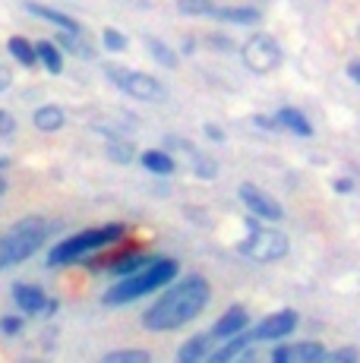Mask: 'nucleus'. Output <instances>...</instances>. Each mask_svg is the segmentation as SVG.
Returning <instances> with one entry per match:
<instances>
[{
  "instance_id": "nucleus-1",
  "label": "nucleus",
  "mask_w": 360,
  "mask_h": 363,
  "mask_svg": "<svg viewBox=\"0 0 360 363\" xmlns=\"http://www.w3.org/2000/svg\"><path fill=\"white\" fill-rule=\"evenodd\" d=\"M209 300H212V284L203 275L177 278L142 313V325L145 332H177L184 325H190L209 306Z\"/></svg>"
},
{
  "instance_id": "nucleus-2",
  "label": "nucleus",
  "mask_w": 360,
  "mask_h": 363,
  "mask_svg": "<svg viewBox=\"0 0 360 363\" xmlns=\"http://www.w3.org/2000/svg\"><path fill=\"white\" fill-rule=\"evenodd\" d=\"M177 272H180L177 259H171V256H158V259L149 262L142 272H136V275L120 278V281L111 284L105 294H101V303L105 306H127L140 297H149V294H155V291L168 288V284L177 278Z\"/></svg>"
},
{
  "instance_id": "nucleus-3",
  "label": "nucleus",
  "mask_w": 360,
  "mask_h": 363,
  "mask_svg": "<svg viewBox=\"0 0 360 363\" xmlns=\"http://www.w3.org/2000/svg\"><path fill=\"white\" fill-rule=\"evenodd\" d=\"M54 234V221L45 215H26L16 225H10L0 234V272L26 262L32 253H38Z\"/></svg>"
},
{
  "instance_id": "nucleus-4",
  "label": "nucleus",
  "mask_w": 360,
  "mask_h": 363,
  "mask_svg": "<svg viewBox=\"0 0 360 363\" xmlns=\"http://www.w3.org/2000/svg\"><path fill=\"white\" fill-rule=\"evenodd\" d=\"M127 237V225L123 221H111V225H99V228H86L79 234H70L57 243V247L47 253V265H73L86 256L99 253L105 247H114L117 240Z\"/></svg>"
},
{
  "instance_id": "nucleus-5",
  "label": "nucleus",
  "mask_w": 360,
  "mask_h": 363,
  "mask_svg": "<svg viewBox=\"0 0 360 363\" xmlns=\"http://www.w3.org/2000/svg\"><path fill=\"white\" fill-rule=\"evenodd\" d=\"M237 250L253 262H279L288 256L291 240L285 237V231H279V228H259L253 221V225L247 228V237L240 240Z\"/></svg>"
},
{
  "instance_id": "nucleus-6",
  "label": "nucleus",
  "mask_w": 360,
  "mask_h": 363,
  "mask_svg": "<svg viewBox=\"0 0 360 363\" xmlns=\"http://www.w3.org/2000/svg\"><path fill=\"white\" fill-rule=\"evenodd\" d=\"M105 76L123 95H130V99H136V101H164L168 99L164 82L155 79V76H149V73H142V69H127L120 64H108Z\"/></svg>"
},
{
  "instance_id": "nucleus-7",
  "label": "nucleus",
  "mask_w": 360,
  "mask_h": 363,
  "mask_svg": "<svg viewBox=\"0 0 360 363\" xmlns=\"http://www.w3.org/2000/svg\"><path fill=\"white\" fill-rule=\"evenodd\" d=\"M240 57H244L247 69H253V73H272V69L281 67V45L272 38V35L266 32H256L250 38L244 41V48H240Z\"/></svg>"
},
{
  "instance_id": "nucleus-8",
  "label": "nucleus",
  "mask_w": 360,
  "mask_h": 363,
  "mask_svg": "<svg viewBox=\"0 0 360 363\" xmlns=\"http://www.w3.org/2000/svg\"><path fill=\"white\" fill-rule=\"evenodd\" d=\"M240 202H244L247 212H250L253 218H259V221H281L285 218L281 202L275 199L272 193L262 190V186H256V184H240Z\"/></svg>"
},
{
  "instance_id": "nucleus-9",
  "label": "nucleus",
  "mask_w": 360,
  "mask_h": 363,
  "mask_svg": "<svg viewBox=\"0 0 360 363\" xmlns=\"http://www.w3.org/2000/svg\"><path fill=\"white\" fill-rule=\"evenodd\" d=\"M297 329V313L294 310H279L272 316L259 319V325L250 332V341H285L291 332Z\"/></svg>"
},
{
  "instance_id": "nucleus-10",
  "label": "nucleus",
  "mask_w": 360,
  "mask_h": 363,
  "mask_svg": "<svg viewBox=\"0 0 360 363\" xmlns=\"http://www.w3.org/2000/svg\"><path fill=\"white\" fill-rule=\"evenodd\" d=\"M322 357H325V347L320 341H294V345L275 347L269 363H320Z\"/></svg>"
},
{
  "instance_id": "nucleus-11",
  "label": "nucleus",
  "mask_w": 360,
  "mask_h": 363,
  "mask_svg": "<svg viewBox=\"0 0 360 363\" xmlns=\"http://www.w3.org/2000/svg\"><path fill=\"white\" fill-rule=\"evenodd\" d=\"M247 329H250V313L244 310V306H227L225 313L215 319V325H212V332H209V338L215 341H231V338H237V335H244Z\"/></svg>"
},
{
  "instance_id": "nucleus-12",
  "label": "nucleus",
  "mask_w": 360,
  "mask_h": 363,
  "mask_svg": "<svg viewBox=\"0 0 360 363\" xmlns=\"http://www.w3.org/2000/svg\"><path fill=\"white\" fill-rule=\"evenodd\" d=\"M13 303L19 306V313H26V316H41L45 313V291L38 288V284H29V281H19L13 284Z\"/></svg>"
},
{
  "instance_id": "nucleus-13",
  "label": "nucleus",
  "mask_w": 360,
  "mask_h": 363,
  "mask_svg": "<svg viewBox=\"0 0 360 363\" xmlns=\"http://www.w3.org/2000/svg\"><path fill=\"white\" fill-rule=\"evenodd\" d=\"M26 13H32V16L45 19V23L57 26L64 35H82V26L76 23V19L70 16V13L57 10V6H47V4H26Z\"/></svg>"
},
{
  "instance_id": "nucleus-14",
  "label": "nucleus",
  "mask_w": 360,
  "mask_h": 363,
  "mask_svg": "<svg viewBox=\"0 0 360 363\" xmlns=\"http://www.w3.org/2000/svg\"><path fill=\"white\" fill-rule=\"evenodd\" d=\"M149 262H155V256L142 253V250H127V253L117 256V259L111 262L108 269H111V275L120 281V278H130V275H136V272H142Z\"/></svg>"
},
{
  "instance_id": "nucleus-15",
  "label": "nucleus",
  "mask_w": 360,
  "mask_h": 363,
  "mask_svg": "<svg viewBox=\"0 0 360 363\" xmlns=\"http://www.w3.org/2000/svg\"><path fill=\"white\" fill-rule=\"evenodd\" d=\"M272 121H275V130H288V133H294V136H313V127H310L307 114H303V111H297V108L275 111Z\"/></svg>"
},
{
  "instance_id": "nucleus-16",
  "label": "nucleus",
  "mask_w": 360,
  "mask_h": 363,
  "mask_svg": "<svg viewBox=\"0 0 360 363\" xmlns=\"http://www.w3.org/2000/svg\"><path fill=\"white\" fill-rule=\"evenodd\" d=\"M212 19L218 23H231V26H253L259 23V10L256 6H215L212 4Z\"/></svg>"
},
{
  "instance_id": "nucleus-17",
  "label": "nucleus",
  "mask_w": 360,
  "mask_h": 363,
  "mask_svg": "<svg viewBox=\"0 0 360 363\" xmlns=\"http://www.w3.org/2000/svg\"><path fill=\"white\" fill-rule=\"evenodd\" d=\"M250 345H253L250 332H244V335H237V338L225 341L221 347H212L209 357H206V363H234L244 351H250Z\"/></svg>"
},
{
  "instance_id": "nucleus-18",
  "label": "nucleus",
  "mask_w": 360,
  "mask_h": 363,
  "mask_svg": "<svg viewBox=\"0 0 360 363\" xmlns=\"http://www.w3.org/2000/svg\"><path fill=\"white\" fill-rule=\"evenodd\" d=\"M209 351H212V338H209V332L193 335L190 341H184V345H180L177 363H206Z\"/></svg>"
},
{
  "instance_id": "nucleus-19",
  "label": "nucleus",
  "mask_w": 360,
  "mask_h": 363,
  "mask_svg": "<svg viewBox=\"0 0 360 363\" xmlns=\"http://www.w3.org/2000/svg\"><path fill=\"white\" fill-rule=\"evenodd\" d=\"M140 162H142L145 171H149V174H158V177H168V174L177 171L174 158H171L164 149H149V152H142Z\"/></svg>"
},
{
  "instance_id": "nucleus-20",
  "label": "nucleus",
  "mask_w": 360,
  "mask_h": 363,
  "mask_svg": "<svg viewBox=\"0 0 360 363\" xmlns=\"http://www.w3.org/2000/svg\"><path fill=\"white\" fill-rule=\"evenodd\" d=\"M32 121H35V127H38L41 133H57V130L67 123V114L57 108V104H41Z\"/></svg>"
},
{
  "instance_id": "nucleus-21",
  "label": "nucleus",
  "mask_w": 360,
  "mask_h": 363,
  "mask_svg": "<svg viewBox=\"0 0 360 363\" xmlns=\"http://www.w3.org/2000/svg\"><path fill=\"white\" fill-rule=\"evenodd\" d=\"M54 48H57V51H70L73 57H82V60H92L95 57L92 45H89L82 35H64V32H60L57 41H54Z\"/></svg>"
},
{
  "instance_id": "nucleus-22",
  "label": "nucleus",
  "mask_w": 360,
  "mask_h": 363,
  "mask_svg": "<svg viewBox=\"0 0 360 363\" xmlns=\"http://www.w3.org/2000/svg\"><path fill=\"white\" fill-rule=\"evenodd\" d=\"M35 60L38 64H45L47 73H60L64 69V54L54 48V41H35Z\"/></svg>"
},
{
  "instance_id": "nucleus-23",
  "label": "nucleus",
  "mask_w": 360,
  "mask_h": 363,
  "mask_svg": "<svg viewBox=\"0 0 360 363\" xmlns=\"http://www.w3.org/2000/svg\"><path fill=\"white\" fill-rule=\"evenodd\" d=\"M6 51H10V57L16 60V64H23V67H35L38 64L35 48H32V41L23 38V35H13V38L6 41Z\"/></svg>"
},
{
  "instance_id": "nucleus-24",
  "label": "nucleus",
  "mask_w": 360,
  "mask_h": 363,
  "mask_svg": "<svg viewBox=\"0 0 360 363\" xmlns=\"http://www.w3.org/2000/svg\"><path fill=\"white\" fill-rule=\"evenodd\" d=\"M145 48H149V54L158 60L164 69H174L177 67V54L171 51L168 45H164L162 38H155V35H145Z\"/></svg>"
},
{
  "instance_id": "nucleus-25",
  "label": "nucleus",
  "mask_w": 360,
  "mask_h": 363,
  "mask_svg": "<svg viewBox=\"0 0 360 363\" xmlns=\"http://www.w3.org/2000/svg\"><path fill=\"white\" fill-rule=\"evenodd\" d=\"M108 158L111 162H117V164H130L133 162V143H127V139H120V136H111L108 139Z\"/></svg>"
},
{
  "instance_id": "nucleus-26",
  "label": "nucleus",
  "mask_w": 360,
  "mask_h": 363,
  "mask_svg": "<svg viewBox=\"0 0 360 363\" xmlns=\"http://www.w3.org/2000/svg\"><path fill=\"white\" fill-rule=\"evenodd\" d=\"M99 363H152V357H149V351H142V347H123V351L105 354Z\"/></svg>"
},
{
  "instance_id": "nucleus-27",
  "label": "nucleus",
  "mask_w": 360,
  "mask_h": 363,
  "mask_svg": "<svg viewBox=\"0 0 360 363\" xmlns=\"http://www.w3.org/2000/svg\"><path fill=\"white\" fill-rule=\"evenodd\" d=\"M193 174H196L199 180H215L218 177V162L212 155H206V152H196V155H193Z\"/></svg>"
},
{
  "instance_id": "nucleus-28",
  "label": "nucleus",
  "mask_w": 360,
  "mask_h": 363,
  "mask_svg": "<svg viewBox=\"0 0 360 363\" xmlns=\"http://www.w3.org/2000/svg\"><path fill=\"white\" fill-rule=\"evenodd\" d=\"M177 10L186 13V16H209V13H212V4H209V0H184Z\"/></svg>"
},
{
  "instance_id": "nucleus-29",
  "label": "nucleus",
  "mask_w": 360,
  "mask_h": 363,
  "mask_svg": "<svg viewBox=\"0 0 360 363\" xmlns=\"http://www.w3.org/2000/svg\"><path fill=\"white\" fill-rule=\"evenodd\" d=\"M320 363H357V351L354 347H338V351H325V357Z\"/></svg>"
},
{
  "instance_id": "nucleus-30",
  "label": "nucleus",
  "mask_w": 360,
  "mask_h": 363,
  "mask_svg": "<svg viewBox=\"0 0 360 363\" xmlns=\"http://www.w3.org/2000/svg\"><path fill=\"white\" fill-rule=\"evenodd\" d=\"M101 41H105L108 51H123V48H127V35L117 32V29H105V35H101Z\"/></svg>"
},
{
  "instance_id": "nucleus-31",
  "label": "nucleus",
  "mask_w": 360,
  "mask_h": 363,
  "mask_svg": "<svg viewBox=\"0 0 360 363\" xmlns=\"http://www.w3.org/2000/svg\"><path fill=\"white\" fill-rule=\"evenodd\" d=\"M23 332V319L19 316H4L0 319V335H6V338H13V335Z\"/></svg>"
},
{
  "instance_id": "nucleus-32",
  "label": "nucleus",
  "mask_w": 360,
  "mask_h": 363,
  "mask_svg": "<svg viewBox=\"0 0 360 363\" xmlns=\"http://www.w3.org/2000/svg\"><path fill=\"white\" fill-rule=\"evenodd\" d=\"M13 133H16V117L0 108V139H10Z\"/></svg>"
},
{
  "instance_id": "nucleus-33",
  "label": "nucleus",
  "mask_w": 360,
  "mask_h": 363,
  "mask_svg": "<svg viewBox=\"0 0 360 363\" xmlns=\"http://www.w3.org/2000/svg\"><path fill=\"white\" fill-rule=\"evenodd\" d=\"M206 41H209V45H215V48H221V51H234V45L227 38H221V35H209Z\"/></svg>"
},
{
  "instance_id": "nucleus-34",
  "label": "nucleus",
  "mask_w": 360,
  "mask_h": 363,
  "mask_svg": "<svg viewBox=\"0 0 360 363\" xmlns=\"http://www.w3.org/2000/svg\"><path fill=\"white\" fill-rule=\"evenodd\" d=\"M10 82H13V73H10V67H4V64H0V92H4V89L10 86Z\"/></svg>"
},
{
  "instance_id": "nucleus-35",
  "label": "nucleus",
  "mask_w": 360,
  "mask_h": 363,
  "mask_svg": "<svg viewBox=\"0 0 360 363\" xmlns=\"http://www.w3.org/2000/svg\"><path fill=\"white\" fill-rule=\"evenodd\" d=\"M60 310V300L57 297H47V303H45V313H41V316H54V313Z\"/></svg>"
},
{
  "instance_id": "nucleus-36",
  "label": "nucleus",
  "mask_w": 360,
  "mask_h": 363,
  "mask_svg": "<svg viewBox=\"0 0 360 363\" xmlns=\"http://www.w3.org/2000/svg\"><path fill=\"white\" fill-rule=\"evenodd\" d=\"M206 136H209L212 143H221V139H225V133H221V130L215 127V123H209V127H206Z\"/></svg>"
},
{
  "instance_id": "nucleus-37",
  "label": "nucleus",
  "mask_w": 360,
  "mask_h": 363,
  "mask_svg": "<svg viewBox=\"0 0 360 363\" xmlns=\"http://www.w3.org/2000/svg\"><path fill=\"white\" fill-rule=\"evenodd\" d=\"M253 123H256V127H262V130H275L272 117H253Z\"/></svg>"
},
{
  "instance_id": "nucleus-38",
  "label": "nucleus",
  "mask_w": 360,
  "mask_h": 363,
  "mask_svg": "<svg viewBox=\"0 0 360 363\" xmlns=\"http://www.w3.org/2000/svg\"><path fill=\"white\" fill-rule=\"evenodd\" d=\"M348 76H351V82L360 79V64H357V60H351V64H348Z\"/></svg>"
},
{
  "instance_id": "nucleus-39",
  "label": "nucleus",
  "mask_w": 360,
  "mask_h": 363,
  "mask_svg": "<svg viewBox=\"0 0 360 363\" xmlns=\"http://www.w3.org/2000/svg\"><path fill=\"white\" fill-rule=\"evenodd\" d=\"M234 363H259V357H256L253 351H244V354H240V357L234 360Z\"/></svg>"
},
{
  "instance_id": "nucleus-40",
  "label": "nucleus",
  "mask_w": 360,
  "mask_h": 363,
  "mask_svg": "<svg viewBox=\"0 0 360 363\" xmlns=\"http://www.w3.org/2000/svg\"><path fill=\"white\" fill-rule=\"evenodd\" d=\"M335 190H338V193H348V190H351V180H338Z\"/></svg>"
},
{
  "instance_id": "nucleus-41",
  "label": "nucleus",
  "mask_w": 360,
  "mask_h": 363,
  "mask_svg": "<svg viewBox=\"0 0 360 363\" xmlns=\"http://www.w3.org/2000/svg\"><path fill=\"white\" fill-rule=\"evenodd\" d=\"M4 193H6V177L0 174V196H4Z\"/></svg>"
},
{
  "instance_id": "nucleus-42",
  "label": "nucleus",
  "mask_w": 360,
  "mask_h": 363,
  "mask_svg": "<svg viewBox=\"0 0 360 363\" xmlns=\"http://www.w3.org/2000/svg\"><path fill=\"white\" fill-rule=\"evenodd\" d=\"M4 167H6V158H0V174H4Z\"/></svg>"
}]
</instances>
